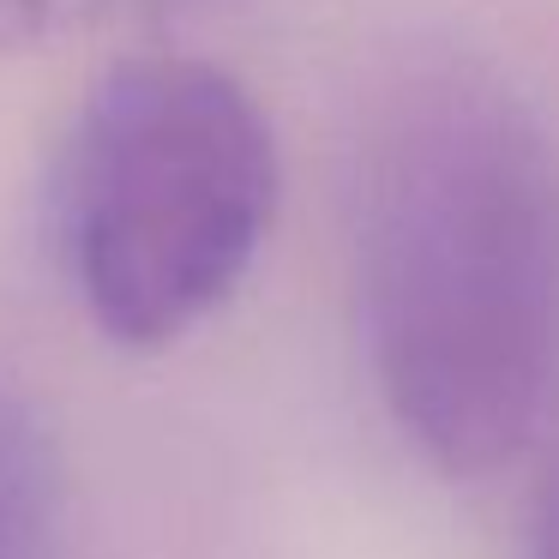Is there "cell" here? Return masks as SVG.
I'll return each mask as SVG.
<instances>
[{
	"label": "cell",
	"instance_id": "obj_3",
	"mask_svg": "<svg viewBox=\"0 0 559 559\" xmlns=\"http://www.w3.org/2000/svg\"><path fill=\"white\" fill-rule=\"evenodd\" d=\"M97 0H0V55L73 31Z\"/></svg>",
	"mask_w": 559,
	"mask_h": 559
},
{
	"label": "cell",
	"instance_id": "obj_4",
	"mask_svg": "<svg viewBox=\"0 0 559 559\" xmlns=\"http://www.w3.org/2000/svg\"><path fill=\"white\" fill-rule=\"evenodd\" d=\"M530 559H559V457L542 469V487H535V511H530Z\"/></svg>",
	"mask_w": 559,
	"mask_h": 559
},
{
	"label": "cell",
	"instance_id": "obj_1",
	"mask_svg": "<svg viewBox=\"0 0 559 559\" xmlns=\"http://www.w3.org/2000/svg\"><path fill=\"white\" fill-rule=\"evenodd\" d=\"M355 295L379 403L445 481L559 421V151L493 73L427 67L373 115Z\"/></svg>",
	"mask_w": 559,
	"mask_h": 559
},
{
	"label": "cell",
	"instance_id": "obj_5",
	"mask_svg": "<svg viewBox=\"0 0 559 559\" xmlns=\"http://www.w3.org/2000/svg\"><path fill=\"white\" fill-rule=\"evenodd\" d=\"M0 559H7V554H0Z\"/></svg>",
	"mask_w": 559,
	"mask_h": 559
},
{
	"label": "cell",
	"instance_id": "obj_2",
	"mask_svg": "<svg viewBox=\"0 0 559 559\" xmlns=\"http://www.w3.org/2000/svg\"><path fill=\"white\" fill-rule=\"evenodd\" d=\"M277 139L235 73L127 55L91 85L61 157V259L85 319L133 355L193 337L277 223Z\"/></svg>",
	"mask_w": 559,
	"mask_h": 559
}]
</instances>
